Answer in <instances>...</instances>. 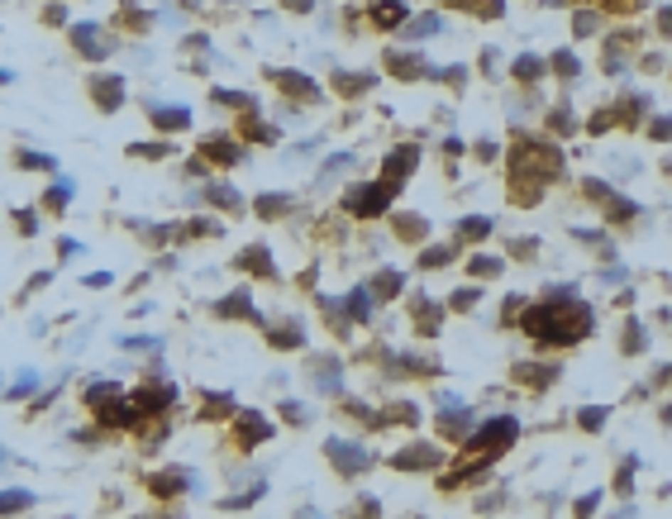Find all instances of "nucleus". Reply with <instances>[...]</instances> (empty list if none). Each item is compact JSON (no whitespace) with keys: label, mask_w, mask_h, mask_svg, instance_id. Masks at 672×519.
<instances>
[{"label":"nucleus","mask_w":672,"mask_h":519,"mask_svg":"<svg viewBox=\"0 0 672 519\" xmlns=\"http://www.w3.org/2000/svg\"><path fill=\"white\" fill-rule=\"evenodd\" d=\"M525 329L544 343H567V338H582L592 329V310L587 305H544L525 319Z\"/></svg>","instance_id":"nucleus-1"},{"label":"nucleus","mask_w":672,"mask_h":519,"mask_svg":"<svg viewBox=\"0 0 672 519\" xmlns=\"http://www.w3.org/2000/svg\"><path fill=\"white\" fill-rule=\"evenodd\" d=\"M391 191H396V186H372V191H358V196H353L348 205L358 210V215H377V210H386Z\"/></svg>","instance_id":"nucleus-2"},{"label":"nucleus","mask_w":672,"mask_h":519,"mask_svg":"<svg viewBox=\"0 0 672 519\" xmlns=\"http://www.w3.org/2000/svg\"><path fill=\"white\" fill-rule=\"evenodd\" d=\"M329 457H334L343 472H363V467H368V453L353 448V443H329Z\"/></svg>","instance_id":"nucleus-3"},{"label":"nucleus","mask_w":672,"mask_h":519,"mask_svg":"<svg viewBox=\"0 0 672 519\" xmlns=\"http://www.w3.org/2000/svg\"><path fill=\"white\" fill-rule=\"evenodd\" d=\"M96 100L105 105V110H110V105H119V100H124V86H119V77H100V81H96Z\"/></svg>","instance_id":"nucleus-4"},{"label":"nucleus","mask_w":672,"mask_h":519,"mask_svg":"<svg viewBox=\"0 0 672 519\" xmlns=\"http://www.w3.org/2000/svg\"><path fill=\"white\" fill-rule=\"evenodd\" d=\"M29 501H33L29 491H5V496H0V515H19Z\"/></svg>","instance_id":"nucleus-5"},{"label":"nucleus","mask_w":672,"mask_h":519,"mask_svg":"<svg viewBox=\"0 0 672 519\" xmlns=\"http://www.w3.org/2000/svg\"><path fill=\"white\" fill-rule=\"evenodd\" d=\"M77 43L86 48V58H105V48H100V38H96L91 24H81V29H77Z\"/></svg>","instance_id":"nucleus-6"},{"label":"nucleus","mask_w":672,"mask_h":519,"mask_svg":"<svg viewBox=\"0 0 672 519\" xmlns=\"http://www.w3.org/2000/svg\"><path fill=\"white\" fill-rule=\"evenodd\" d=\"M153 119H158L162 129H186V124H191V114H186V110H153Z\"/></svg>","instance_id":"nucleus-7"},{"label":"nucleus","mask_w":672,"mask_h":519,"mask_svg":"<svg viewBox=\"0 0 672 519\" xmlns=\"http://www.w3.org/2000/svg\"><path fill=\"white\" fill-rule=\"evenodd\" d=\"M410 462H439V453L434 448H410V453L396 457V467H410Z\"/></svg>","instance_id":"nucleus-8"},{"label":"nucleus","mask_w":672,"mask_h":519,"mask_svg":"<svg viewBox=\"0 0 672 519\" xmlns=\"http://www.w3.org/2000/svg\"><path fill=\"white\" fill-rule=\"evenodd\" d=\"M267 434H262V419L257 414H243V443H262Z\"/></svg>","instance_id":"nucleus-9"},{"label":"nucleus","mask_w":672,"mask_h":519,"mask_svg":"<svg viewBox=\"0 0 672 519\" xmlns=\"http://www.w3.org/2000/svg\"><path fill=\"white\" fill-rule=\"evenodd\" d=\"M377 24H400V5L396 0H382V5H377Z\"/></svg>","instance_id":"nucleus-10"},{"label":"nucleus","mask_w":672,"mask_h":519,"mask_svg":"<svg viewBox=\"0 0 672 519\" xmlns=\"http://www.w3.org/2000/svg\"><path fill=\"white\" fill-rule=\"evenodd\" d=\"M257 210H262V215H282V210H287V196H262Z\"/></svg>","instance_id":"nucleus-11"},{"label":"nucleus","mask_w":672,"mask_h":519,"mask_svg":"<svg viewBox=\"0 0 672 519\" xmlns=\"http://www.w3.org/2000/svg\"><path fill=\"white\" fill-rule=\"evenodd\" d=\"M472 272H477V277H486V272H501V262H496V257H477V262H472Z\"/></svg>","instance_id":"nucleus-12"},{"label":"nucleus","mask_w":672,"mask_h":519,"mask_svg":"<svg viewBox=\"0 0 672 519\" xmlns=\"http://www.w3.org/2000/svg\"><path fill=\"white\" fill-rule=\"evenodd\" d=\"M19 162H24V167H43V172H53V167H58V162H53V158H33V153H24V158H19Z\"/></svg>","instance_id":"nucleus-13"}]
</instances>
